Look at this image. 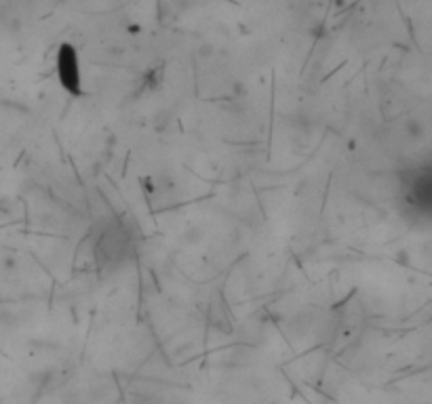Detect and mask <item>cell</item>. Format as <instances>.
<instances>
[{
  "label": "cell",
  "instance_id": "cell-1",
  "mask_svg": "<svg viewBox=\"0 0 432 404\" xmlns=\"http://www.w3.org/2000/svg\"><path fill=\"white\" fill-rule=\"evenodd\" d=\"M400 190L405 204L411 207L413 213L417 215H428L432 207V177H430V167H415L400 177Z\"/></svg>",
  "mask_w": 432,
  "mask_h": 404
},
{
  "label": "cell",
  "instance_id": "cell-2",
  "mask_svg": "<svg viewBox=\"0 0 432 404\" xmlns=\"http://www.w3.org/2000/svg\"><path fill=\"white\" fill-rule=\"evenodd\" d=\"M58 76L66 91L81 93V68H79V55L74 47L62 45L58 53Z\"/></svg>",
  "mask_w": 432,
  "mask_h": 404
}]
</instances>
